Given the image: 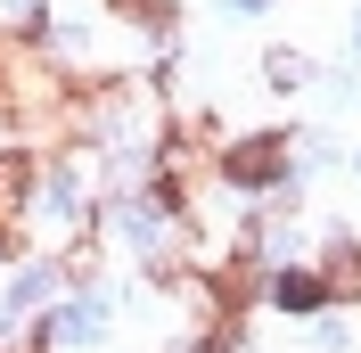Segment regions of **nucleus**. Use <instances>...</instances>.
Masks as SVG:
<instances>
[{"label": "nucleus", "instance_id": "nucleus-1", "mask_svg": "<svg viewBox=\"0 0 361 353\" xmlns=\"http://www.w3.org/2000/svg\"><path fill=\"white\" fill-rule=\"evenodd\" d=\"M222 181L247 189V198H288L295 173H288V132H255L238 148H222Z\"/></svg>", "mask_w": 361, "mask_h": 353}, {"label": "nucleus", "instance_id": "nucleus-2", "mask_svg": "<svg viewBox=\"0 0 361 353\" xmlns=\"http://www.w3.org/2000/svg\"><path fill=\"white\" fill-rule=\"evenodd\" d=\"M33 189H42V164H33V148H0V222H25Z\"/></svg>", "mask_w": 361, "mask_h": 353}, {"label": "nucleus", "instance_id": "nucleus-3", "mask_svg": "<svg viewBox=\"0 0 361 353\" xmlns=\"http://www.w3.org/2000/svg\"><path fill=\"white\" fill-rule=\"evenodd\" d=\"M320 296H329V304H361V246L320 255Z\"/></svg>", "mask_w": 361, "mask_h": 353}, {"label": "nucleus", "instance_id": "nucleus-4", "mask_svg": "<svg viewBox=\"0 0 361 353\" xmlns=\"http://www.w3.org/2000/svg\"><path fill=\"white\" fill-rule=\"evenodd\" d=\"M271 304H279V312H320V304H329V296H320V271H288V280L271 287Z\"/></svg>", "mask_w": 361, "mask_h": 353}, {"label": "nucleus", "instance_id": "nucleus-5", "mask_svg": "<svg viewBox=\"0 0 361 353\" xmlns=\"http://www.w3.org/2000/svg\"><path fill=\"white\" fill-rule=\"evenodd\" d=\"M271 83H279V90H304V83H312V66H304V49H271Z\"/></svg>", "mask_w": 361, "mask_h": 353}]
</instances>
